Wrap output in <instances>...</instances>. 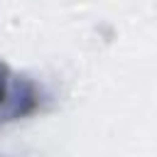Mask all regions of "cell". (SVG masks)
Here are the masks:
<instances>
[{
  "mask_svg": "<svg viewBox=\"0 0 157 157\" xmlns=\"http://www.w3.org/2000/svg\"><path fill=\"white\" fill-rule=\"evenodd\" d=\"M29 98L32 96L27 93V88L0 66V123L25 113V103Z\"/></svg>",
  "mask_w": 157,
  "mask_h": 157,
  "instance_id": "obj_1",
  "label": "cell"
}]
</instances>
